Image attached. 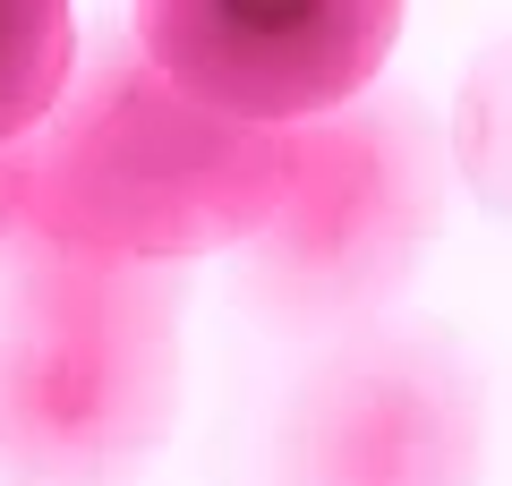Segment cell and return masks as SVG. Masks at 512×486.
Instances as JSON below:
<instances>
[{
  "label": "cell",
  "mask_w": 512,
  "mask_h": 486,
  "mask_svg": "<svg viewBox=\"0 0 512 486\" xmlns=\"http://www.w3.org/2000/svg\"><path fill=\"white\" fill-rule=\"evenodd\" d=\"M18 162V239L103 265H188L214 248H248L274 222L299 171V128L265 137L214 120L120 35V52L69 77Z\"/></svg>",
  "instance_id": "obj_1"
},
{
  "label": "cell",
  "mask_w": 512,
  "mask_h": 486,
  "mask_svg": "<svg viewBox=\"0 0 512 486\" xmlns=\"http://www.w3.org/2000/svg\"><path fill=\"white\" fill-rule=\"evenodd\" d=\"M188 384V273L9 239L0 486H111L154 461Z\"/></svg>",
  "instance_id": "obj_2"
},
{
  "label": "cell",
  "mask_w": 512,
  "mask_h": 486,
  "mask_svg": "<svg viewBox=\"0 0 512 486\" xmlns=\"http://www.w3.org/2000/svg\"><path fill=\"white\" fill-rule=\"evenodd\" d=\"M444 188V128L419 94H359L299 128L291 197L239 248V290L291 333H359L419 282Z\"/></svg>",
  "instance_id": "obj_3"
},
{
  "label": "cell",
  "mask_w": 512,
  "mask_h": 486,
  "mask_svg": "<svg viewBox=\"0 0 512 486\" xmlns=\"http://www.w3.org/2000/svg\"><path fill=\"white\" fill-rule=\"evenodd\" d=\"M487 401L453 342L419 324H359L274 418L265 486H478Z\"/></svg>",
  "instance_id": "obj_4"
},
{
  "label": "cell",
  "mask_w": 512,
  "mask_h": 486,
  "mask_svg": "<svg viewBox=\"0 0 512 486\" xmlns=\"http://www.w3.org/2000/svg\"><path fill=\"white\" fill-rule=\"evenodd\" d=\"M163 86H180L197 111L231 128H308L325 111L376 94L384 60L402 43L393 0H146L120 26Z\"/></svg>",
  "instance_id": "obj_5"
},
{
  "label": "cell",
  "mask_w": 512,
  "mask_h": 486,
  "mask_svg": "<svg viewBox=\"0 0 512 486\" xmlns=\"http://www.w3.org/2000/svg\"><path fill=\"white\" fill-rule=\"evenodd\" d=\"M77 77V18L60 0H0V154H18Z\"/></svg>",
  "instance_id": "obj_6"
},
{
  "label": "cell",
  "mask_w": 512,
  "mask_h": 486,
  "mask_svg": "<svg viewBox=\"0 0 512 486\" xmlns=\"http://www.w3.org/2000/svg\"><path fill=\"white\" fill-rule=\"evenodd\" d=\"M18 197H26V162H18V154H0V248L18 239Z\"/></svg>",
  "instance_id": "obj_7"
}]
</instances>
